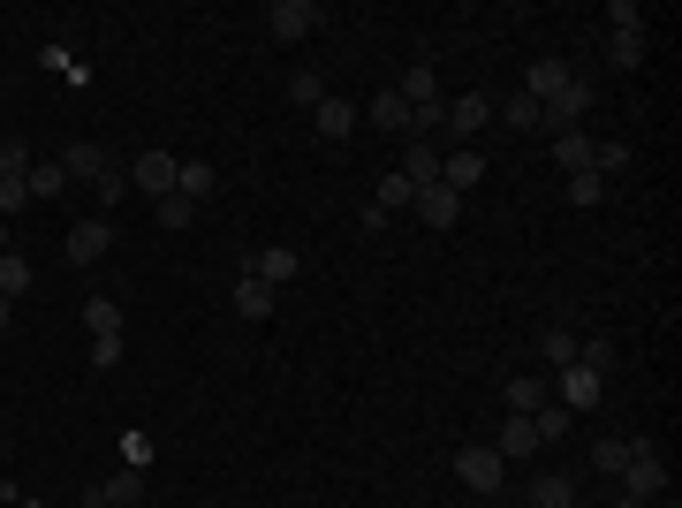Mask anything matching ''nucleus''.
Returning a JSON list of instances; mask_svg holds the SVG:
<instances>
[{"label": "nucleus", "mask_w": 682, "mask_h": 508, "mask_svg": "<svg viewBox=\"0 0 682 508\" xmlns=\"http://www.w3.org/2000/svg\"><path fill=\"white\" fill-rule=\"evenodd\" d=\"M622 494H638V501H660V494H668V456H660L652 440H630V464H622Z\"/></svg>", "instance_id": "1"}, {"label": "nucleus", "mask_w": 682, "mask_h": 508, "mask_svg": "<svg viewBox=\"0 0 682 508\" xmlns=\"http://www.w3.org/2000/svg\"><path fill=\"white\" fill-rule=\"evenodd\" d=\"M319 23H327V8H319V0H273V8H265V31H273V39H311V31H319Z\"/></svg>", "instance_id": "2"}, {"label": "nucleus", "mask_w": 682, "mask_h": 508, "mask_svg": "<svg viewBox=\"0 0 682 508\" xmlns=\"http://www.w3.org/2000/svg\"><path fill=\"white\" fill-rule=\"evenodd\" d=\"M599 395H606V372H592V365H561V372H554V402H561V410L584 418Z\"/></svg>", "instance_id": "3"}, {"label": "nucleus", "mask_w": 682, "mask_h": 508, "mask_svg": "<svg viewBox=\"0 0 682 508\" xmlns=\"http://www.w3.org/2000/svg\"><path fill=\"white\" fill-rule=\"evenodd\" d=\"M584 107H592V84H576V77H569L554 99H539V129H546V137H561V129L584 122Z\"/></svg>", "instance_id": "4"}, {"label": "nucleus", "mask_w": 682, "mask_h": 508, "mask_svg": "<svg viewBox=\"0 0 682 508\" xmlns=\"http://www.w3.org/2000/svg\"><path fill=\"white\" fill-rule=\"evenodd\" d=\"M455 478H463L470 494H501V478H509V464H501L493 448H455Z\"/></svg>", "instance_id": "5"}, {"label": "nucleus", "mask_w": 682, "mask_h": 508, "mask_svg": "<svg viewBox=\"0 0 682 508\" xmlns=\"http://www.w3.org/2000/svg\"><path fill=\"white\" fill-rule=\"evenodd\" d=\"M174 168H182V160L152 145V152H137V168H129V182H137V190H144L152 206H160V198H168V190H174Z\"/></svg>", "instance_id": "6"}, {"label": "nucleus", "mask_w": 682, "mask_h": 508, "mask_svg": "<svg viewBox=\"0 0 682 508\" xmlns=\"http://www.w3.org/2000/svg\"><path fill=\"white\" fill-rule=\"evenodd\" d=\"M61 251H69V266H99V258L114 251V228L91 212V220H77V228H69V243H61Z\"/></svg>", "instance_id": "7"}, {"label": "nucleus", "mask_w": 682, "mask_h": 508, "mask_svg": "<svg viewBox=\"0 0 682 508\" xmlns=\"http://www.w3.org/2000/svg\"><path fill=\"white\" fill-rule=\"evenodd\" d=\"M440 182H448L455 198H470V190L485 182V152H478V145H455V152H440Z\"/></svg>", "instance_id": "8"}, {"label": "nucleus", "mask_w": 682, "mask_h": 508, "mask_svg": "<svg viewBox=\"0 0 682 508\" xmlns=\"http://www.w3.org/2000/svg\"><path fill=\"white\" fill-rule=\"evenodd\" d=\"M311 129H319V145H349V137H357V107L327 91V99L311 107Z\"/></svg>", "instance_id": "9"}, {"label": "nucleus", "mask_w": 682, "mask_h": 508, "mask_svg": "<svg viewBox=\"0 0 682 508\" xmlns=\"http://www.w3.org/2000/svg\"><path fill=\"white\" fill-rule=\"evenodd\" d=\"M402 182H410V190H432V182H440V145H432V137H410V145H402Z\"/></svg>", "instance_id": "10"}, {"label": "nucleus", "mask_w": 682, "mask_h": 508, "mask_svg": "<svg viewBox=\"0 0 682 508\" xmlns=\"http://www.w3.org/2000/svg\"><path fill=\"white\" fill-rule=\"evenodd\" d=\"M539 448H546V440H539L531 418H509L501 432H493V456H501V464H523V456H539Z\"/></svg>", "instance_id": "11"}, {"label": "nucleus", "mask_w": 682, "mask_h": 508, "mask_svg": "<svg viewBox=\"0 0 682 508\" xmlns=\"http://www.w3.org/2000/svg\"><path fill=\"white\" fill-rule=\"evenodd\" d=\"M243 273H258L265 289H281V281H297L303 273V258L289 251V243H273V251H258V258H243Z\"/></svg>", "instance_id": "12"}, {"label": "nucleus", "mask_w": 682, "mask_h": 508, "mask_svg": "<svg viewBox=\"0 0 682 508\" xmlns=\"http://www.w3.org/2000/svg\"><path fill=\"white\" fill-rule=\"evenodd\" d=\"M485 122H493L485 91H463V99H448V137H455V145H463V137H478Z\"/></svg>", "instance_id": "13"}, {"label": "nucleus", "mask_w": 682, "mask_h": 508, "mask_svg": "<svg viewBox=\"0 0 682 508\" xmlns=\"http://www.w3.org/2000/svg\"><path fill=\"white\" fill-rule=\"evenodd\" d=\"M213 190H220L213 160H182V168H174V198H190V206H198V198H213Z\"/></svg>", "instance_id": "14"}, {"label": "nucleus", "mask_w": 682, "mask_h": 508, "mask_svg": "<svg viewBox=\"0 0 682 508\" xmlns=\"http://www.w3.org/2000/svg\"><path fill=\"white\" fill-rule=\"evenodd\" d=\"M364 114H372V129H387V137H410V107H402V91H394V84L372 91V107H364Z\"/></svg>", "instance_id": "15"}, {"label": "nucleus", "mask_w": 682, "mask_h": 508, "mask_svg": "<svg viewBox=\"0 0 682 508\" xmlns=\"http://www.w3.org/2000/svg\"><path fill=\"white\" fill-rule=\"evenodd\" d=\"M61 175L69 182H99L107 175V145H61Z\"/></svg>", "instance_id": "16"}, {"label": "nucleus", "mask_w": 682, "mask_h": 508, "mask_svg": "<svg viewBox=\"0 0 682 508\" xmlns=\"http://www.w3.org/2000/svg\"><path fill=\"white\" fill-rule=\"evenodd\" d=\"M418 212H425V228H455V220H463V198H455L448 182H432V190H418Z\"/></svg>", "instance_id": "17"}, {"label": "nucleus", "mask_w": 682, "mask_h": 508, "mask_svg": "<svg viewBox=\"0 0 682 508\" xmlns=\"http://www.w3.org/2000/svg\"><path fill=\"white\" fill-rule=\"evenodd\" d=\"M592 152H599V137H584V129H561L554 137V160L569 175H592Z\"/></svg>", "instance_id": "18"}, {"label": "nucleus", "mask_w": 682, "mask_h": 508, "mask_svg": "<svg viewBox=\"0 0 682 508\" xmlns=\"http://www.w3.org/2000/svg\"><path fill=\"white\" fill-rule=\"evenodd\" d=\"M576 501V478H569V470H539V478H531V508H569Z\"/></svg>", "instance_id": "19"}, {"label": "nucleus", "mask_w": 682, "mask_h": 508, "mask_svg": "<svg viewBox=\"0 0 682 508\" xmlns=\"http://www.w3.org/2000/svg\"><path fill=\"white\" fill-rule=\"evenodd\" d=\"M23 190H31V206H46V198H61V190H69V175H61V160H31V175H23Z\"/></svg>", "instance_id": "20"}, {"label": "nucleus", "mask_w": 682, "mask_h": 508, "mask_svg": "<svg viewBox=\"0 0 682 508\" xmlns=\"http://www.w3.org/2000/svg\"><path fill=\"white\" fill-rule=\"evenodd\" d=\"M273 297H281V289H265L258 273H243V281H235V311H243V319H273Z\"/></svg>", "instance_id": "21"}, {"label": "nucleus", "mask_w": 682, "mask_h": 508, "mask_svg": "<svg viewBox=\"0 0 682 508\" xmlns=\"http://www.w3.org/2000/svg\"><path fill=\"white\" fill-rule=\"evenodd\" d=\"M99 494H107V501H114V508H137V501H144V470H114V478H107V486H99Z\"/></svg>", "instance_id": "22"}, {"label": "nucleus", "mask_w": 682, "mask_h": 508, "mask_svg": "<svg viewBox=\"0 0 682 508\" xmlns=\"http://www.w3.org/2000/svg\"><path fill=\"white\" fill-rule=\"evenodd\" d=\"M501 402H509V418H531V410L546 402V380H509V387H501Z\"/></svg>", "instance_id": "23"}, {"label": "nucleus", "mask_w": 682, "mask_h": 508, "mask_svg": "<svg viewBox=\"0 0 682 508\" xmlns=\"http://www.w3.org/2000/svg\"><path fill=\"white\" fill-rule=\"evenodd\" d=\"M0 297H8V303H16V297H31V258H23V251H8V258H0Z\"/></svg>", "instance_id": "24"}, {"label": "nucleus", "mask_w": 682, "mask_h": 508, "mask_svg": "<svg viewBox=\"0 0 682 508\" xmlns=\"http://www.w3.org/2000/svg\"><path fill=\"white\" fill-rule=\"evenodd\" d=\"M531 425H539V440H569V425H576V410H561L554 395H546V402L531 410Z\"/></svg>", "instance_id": "25"}, {"label": "nucleus", "mask_w": 682, "mask_h": 508, "mask_svg": "<svg viewBox=\"0 0 682 508\" xmlns=\"http://www.w3.org/2000/svg\"><path fill=\"white\" fill-rule=\"evenodd\" d=\"M31 175V145L23 137H0V182H23Z\"/></svg>", "instance_id": "26"}, {"label": "nucleus", "mask_w": 682, "mask_h": 508, "mask_svg": "<svg viewBox=\"0 0 682 508\" xmlns=\"http://www.w3.org/2000/svg\"><path fill=\"white\" fill-rule=\"evenodd\" d=\"M84 327H91V335H122V303H114V297H91L84 303Z\"/></svg>", "instance_id": "27"}, {"label": "nucleus", "mask_w": 682, "mask_h": 508, "mask_svg": "<svg viewBox=\"0 0 682 508\" xmlns=\"http://www.w3.org/2000/svg\"><path fill=\"white\" fill-rule=\"evenodd\" d=\"M493 122H509V129H539V99H523V91H515V99H501V107H493Z\"/></svg>", "instance_id": "28"}, {"label": "nucleus", "mask_w": 682, "mask_h": 508, "mask_svg": "<svg viewBox=\"0 0 682 508\" xmlns=\"http://www.w3.org/2000/svg\"><path fill=\"white\" fill-rule=\"evenodd\" d=\"M606 61H614V69H638L644 61V31H614V39H606Z\"/></svg>", "instance_id": "29"}, {"label": "nucleus", "mask_w": 682, "mask_h": 508, "mask_svg": "<svg viewBox=\"0 0 682 508\" xmlns=\"http://www.w3.org/2000/svg\"><path fill=\"white\" fill-rule=\"evenodd\" d=\"M539 341H546V365H554V372H561V365H576V349H584V341L569 335V327H546Z\"/></svg>", "instance_id": "30"}, {"label": "nucleus", "mask_w": 682, "mask_h": 508, "mask_svg": "<svg viewBox=\"0 0 682 508\" xmlns=\"http://www.w3.org/2000/svg\"><path fill=\"white\" fill-rule=\"evenodd\" d=\"M630 440H638V432H630ZM630 440H599V448H592V464L606 470V478H622V464H630Z\"/></svg>", "instance_id": "31"}, {"label": "nucleus", "mask_w": 682, "mask_h": 508, "mask_svg": "<svg viewBox=\"0 0 682 508\" xmlns=\"http://www.w3.org/2000/svg\"><path fill=\"white\" fill-rule=\"evenodd\" d=\"M372 206H380V212H394V206H418V190H410L402 175H387L380 190H372Z\"/></svg>", "instance_id": "32"}, {"label": "nucleus", "mask_w": 682, "mask_h": 508, "mask_svg": "<svg viewBox=\"0 0 682 508\" xmlns=\"http://www.w3.org/2000/svg\"><path fill=\"white\" fill-rule=\"evenodd\" d=\"M394 91H402V107H418V99H432V91H440V77H432V69H410Z\"/></svg>", "instance_id": "33"}, {"label": "nucleus", "mask_w": 682, "mask_h": 508, "mask_svg": "<svg viewBox=\"0 0 682 508\" xmlns=\"http://www.w3.org/2000/svg\"><path fill=\"white\" fill-rule=\"evenodd\" d=\"M606 31H644V8L638 0H606Z\"/></svg>", "instance_id": "34"}, {"label": "nucleus", "mask_w": 682, "mask_h": 508, "mask_svg": "<svg viewBox=\"0 0 682 508\" xmlns=\"http://www.w3.org/2000/svg\"><path fill=\"white\" fill-rule=\"evenodd\" d=\"M152 212H160V228H190V220H198V206H190V198H174V190H168Z\"/></svg>", "instance_id": "35"}, {"label": "nucleus", "mask_w": 682, "mask_h": 508, "mask_svg": "<svg viewBox=\"0 0 682 508\" xmlns=\"http://www.w3.org/2000/svg\"><path fill=\"white\" fill-rule=\"evenodd\" d=\"M606 198V175H569V206H599Z\"/></svg>", "instance_id": "36"}, {"label": "nucleus", "mask_w": 682, "mask_h": 508, "mask_svg": "<svg viewBox=\"0 0 682 508\" xmlns=\"http://www.w3.org/2000/svg\"><path fill=\"white\" fill-rule=\"evenodd\" d=\"M289 99H297L303 114H311V107H319V99H327V84H319V77H311V69H303V77H289Z\"/></svg>", "instance_id": "37"}, {"label": "nucleus", "mask_w": 682, "mask_h": 508, "mask_svg": "<svg viewBox=\"0 0 682 508\" xmlns=\"http://www.w3.org/2000/svg\"><path fill=\"white\" fill-rule=\"evenodd\" d=\"M91 365L114 372V365H122V335H91Z\"/></svg>", "instance_id": "38"}, {"label": "nucleus", "mask_w": 682, "mask_h": 508, "mask_svg": "<svg viewBox=\"0 0 682 508\" xmlns=\"http://www.w3.org/2000/svg\"><path fill=\"white\" fill-rule=\"evenodd\" d=\"M122 464H129V470L152 464V440H144V432H129V440H122Z\"/></svg>", "instance_id": "39"}, {"label": "nucleus", "mask_w": 682, "mask_h": 508, "mask_svg": "<svg viewBox=\"0 0 682 508\" xmlns=\"http://www.w3.org/2000/svg\"><path fill=\"white\" fill-rule=\"evenodd\" d=\"M31 206V190H23V182H0V220H8V212H23Z\"/></svg>", "instance_id": "40"}, {"label": "nucleus", "mask_w": 682, "mask_h": 508, "mask_svg": "<svg viewBox=\"0 0 682 508\" xmlns=\"http://www.w3.org/2000/svg\"><path fill=\"white\" fill-rule=\"evenodd\" d=\"M8 327H16V303H8V297H0V335H8Z\"/></svg>", "instance_id": "41"}, {"label": "nucleus", "mask_w": 682, "mask_h": 508, "mask_svg": "<svg viewBox=\"0 0 682 508\" xmlns=\"http://www.w3.org/2000/svg\"><path fill=\"white\" fill-rule=\"evenodd\" d=\"M614 508H652V501H638V494H614Z\"/></svg>", "instance_id": "42"}, {"label": "nucleus", "mask_w": 682, "mask_h": 508, "mask_svg": "<svg viewBox=\"0 0 682 508\" xmlns=\"http://www.w3.org/2000/svg\"><path fill=\"white\" fill-rule=\"evenodd\" d=\"M84 508H114V501H107V494H99V486H91V494H84Z\"/></svg>", "instance_id": "43"}, {"label": "nucleus", "mask_w": 682, "mask_h": 508, "mask_svg": "<svg viewBox=\"0 0 682 508\" xmlns=\"http://www.w3.org/2000/svg\"><path fill=\"white\" fill-rule=\"evenodd\" d=\"M0 258H8V228H0Z\"/></svg>", "instance_id": "44"}]
</instances>
